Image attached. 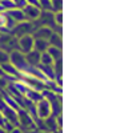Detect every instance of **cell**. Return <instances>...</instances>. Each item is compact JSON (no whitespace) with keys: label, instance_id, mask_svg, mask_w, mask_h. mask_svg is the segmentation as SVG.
Instances as JSON below:
<instances>
[{"label":"cell","instance_id":"obj_1","mask_svg":"<svg viewBox=\"0 0 128 133\" xmlns=\"http://www.w3.org/2000/svg\"><path fill=\"white\" fill-rule=\"evenodd\" d=\"M9 63L12 64L20 73H23L29 66L27 60H25L24 53H21L20 51H12L9 53Z\"/></svg>","mask_w":128,"mask_h":133},{"label":"cell","instance_id":"obj_2","mask_svg":"<svg viewBox=\"0 0 128 133\" xmlns=\"http://www.w3.org/2000/svg\"><path fill=\"white\" fill-rule=\"evenodd\" d=\"M20 125V129L24 130H32L35 129V120L32 118L27 110L24 109H19L17 110V127Z\"/></svg>","mask_w":128,"mask_h":133},{"label":"cell","instance_id":"obj_3","mask_svg":"<svg viewBox=\"0 0 128 133\" xmlns=\"http://www.w3.org/2000/svg\"><path fill=\"white\" fill-rule=\"evenodd\" d=\"M35 31V23H31V21H23V23H17L12 31H11V35H15L17 37H21L24 35H32Z\"/></svg>","mask_w":128,"mask_h":133},{"label":"cell","instance_id":"obj_4","mask_svg":"<svg viewBox=\"0 0 128 133\" xmlns=\"http://www.w3.org/2000/svg\"><path fill=\"white\" fill-rule=\"evenodd\" d=\"M34 37L32 35H24L21 37H17V49L21 53H28L34 49Z\"/></svg>","mask_w":128,"mask_h":133},{"label":"cell","instance_id":"obj_5","mask_svg":"<svg viewBox=\"0 0 128 133\" xmlns=\"http://www.w3.org/2000/svg\"><path fill=\"white\" fill-rule=\"evenodd\" d=\"M52 113L51 109V104L48 103V100L41 98L40 101L36 103V116L41 120H46L47 117H49Z\"/></svg>","mask_w":128,"mask_h":133},{"label":"cell","instance_id":"obj_6","mask_svg":"<svg viewBox=\"0 0 128 133\" xmlns=\"http://www.w3.org/2000/svg\"><path fill=\"white\" fill-rule=\"evenodd\" d=\"M21 11H23V14L25 16V20L27 21H31V23H35V21L39 19L40 14H41V9L39 7L31 5V4H27Z\"/></svg>","mask_w":128,"mask_h":133},{"label":"cell","instance_id":"obj_7","mask_svg":"<svg viewBox=\"0 0 128 133\" xmlns=\"http://www.w3.org/2000/svg\"><path fill=\"white\" fill-rule=\"evenodd\" d=\"M53 33V29L48 27H35V31L32 33L34 39H41V40H48L51 35Z\"/></svg>","mask_w":128,"mask_h":133},{"label":"cell","instance_id":"obj_8","mask_svg":"<svg viewBox=\"0 0 128 133\" xmlns=\"http://www.w3.org/2000/svg\"><path fill=\"white\" fill-rule=\"evenodd\" d=\"M5 14H7L11 19H12L16 24H17V23H23V21H27V20H25V16H24V14H23V11L19 9V8H14V9H11V11H7Z\"/></svg>","mask_w":128,"mask_h":133},{"label":"cell","instance_id":"obj_9","mask_svg":"<svg viewBox=\"0 0 128 133\" xmlns=\"http://www.w3.org/2000/svg\"><path fill=\"white\" fill-rule=\"evenodd\" d=\"M40 55H41V53H39V52H36V51H34V49H32L31 52H28V53H25L24 56H25V60H27L28 65H31V66H37V65L40 64Z\"/></svg>","mask_w":128,"mask_h":133},{"label":"cell","instance_id":"obj_10","mask_svg":"<svg viewBox=\"0 0 128 133\" xmlns=\"http://www.w3.org/2000/svg\"><path fill=\"white\" fill-rule=\"evenodd\" d=\"M0 68H2V71H3L4 75H8L11 77H20V72L11 63H5L3 65H0Z\"/></svg>","mask_w":128,"mask_h":133},{"label":"cell","instance_id":"obj_11","mask_svg":"<svg viewBox=\"0 0 128 133\" xmlns=\"http://www.w3.org/2000/svg\"><path fill=\"white\" fill-rule=\"evenodd\" d=\"M49 48V43L48 40H41V39H35L34 40V51L39 53H44Z\"/></svg>","mask_w":128,"mask_h":133},{"label":"cell","instance_id":"obj_12","mask_svg":"<svg viewBox=\"0 0 128 133\" xmlns=\"http://www.w3.org/2000/svg\"><path fill=\"white\" fill-rule=\"evenodd\" d=\"M37 68L40 69V72L43 73V76L46 77V80L47 79H49V80L56 79L55 71H53V66L52 65H37Z\"/></svg>","mask_w":128,"mask_h":133},{"label":"cell","instance_id":"obj_13","mask_svg":"<svg viewBox=\"0 0 128 133\" xmlns=\"http://www.w3.org/2000/svg\"><path fill=\"white\" fill-rule=\"evenodd\" d=\"M48 43L51 47H56V48H60L61 49V35H59V33L53 32L51 37L48 39Z\"/></svg>","mask_w":128,"mask_h":133},{"label":"cell","instance_id":"obj_14","mask_svg":"<svg viewBox=\"0 0 128 133\" xmlns=\"http://www.w3.org/2000/svg\"><path fill=\"white\" fill-rule=\"evenodd\" d=\"M47 53L52 57V60H53V61H56V60L61 59V49H60V48L51 47V45H49V48L47 49Z\"/></svg>","mask_w":128,"mask_h":133},{"label":"cell","instance_id":"obj_15","mask_svg":"<svg viewBox=\"0 0 128 133\" xmlns=\"http://www.w3.org/2000/svg\"><path fill=\"white\" fill-rule=\"evenodd\" d=\"M39 65H53V60L47 52L40 55V64Z\"/></svg>","mask_w":128,"mask_h":133},{"label":"cell","instance_id":"obj_16","mask_svg":"<svg viewBox=\"0 0 128 133\" xmlns=\"http://www.w3.org/2000/svg\"><path fill=\"white\" fill-rule=\"evenodd\" d=\"M51 11L53 14L63 11V0H51Z\"/></svg>","mask_w":128,"mask_h":133},{"label":"cell","instance_id":"obj_17","mask_svg":"<svg viewBox=\"0 0 128 133\" xmlns=\"http://www.w3.org/2000/svg\"><path fill=\"white\" fill-rule=\"evenodd\" d=\"M0 4H2V7L4 8V12L15 8V4H14L12 0H0Z\"/></svg>","mask_w":128,"mask_h":133},{"label":"cell","instance_id":"obj_18","mask_svg":"<svg viewBox=\"0 0 128 133\" xmlns=\"http://www.w3.org/2000/svg\"><path fill=\"white\" fill-rule=\"evenodd\" d=\"M39 8L41 11H51V0H39Z\"/></svg>","mask_w":128,"mask_h":133},{"label":"cell","instance_id":"obj_19","mask_svg":"<svg viewBox=\"0 0 128 133\" xmlns=\"http://www.w3.org/2000/svg\"><path fill=\"white\" fill-rule=\"evenodd\" d=\"M5 63H9V53L7 51L0 49V65H3Z\"/></svg>","mask_w":128,"mask_h":133},{"label":"cell","instance_id":"obj_20","mask_svg":"<svg viewBox=\"0 0 128 133\" xmlns=\"http://www.w3.org/2000/svg\"><path fill=\"white\" fill-rule=\"evenodd\" d=\"M53 20H55V24L57 27H61L63 25V11L53 14Z\"/></svg>","mask_w":128,"mask_h":133},{"label":"cell","instance_id":"obj_21","mask_svg":"<svg viewBox=\"0 0 128 133\" xmlns=\"http://www.w3.org/2000/svg\"><path fill=\"white\" fill-rule=\"evenodd\" d=\"M14 4H15V8H19V9H23L25 5H27V2L25 0H12Z\"/></svg>","mask_w":128,"mask_h":133},{"label":"cell","instance_id":"obj_22","mask_svg":"<svg viewBox=\"0 0 128 133\" xmlns=\"http://www.w3.org/2000/svg\"><path fill=\"white\" fill-rule=\"evenodd\" d=\"M8 81L4 79V77H0V91H3V89H7V87H8Z\"/></svg>","mask_w":128,"mask_h":133},{"label":"cell","instance_id":"obj_23","mask_svg":"<svg viewBox=\"0 0 128 133\" xmlns=\"http://www.w3.org/2000/svg\"><path fill=\"white\" fill-rule=\"evenodd\" d=\"M27 4H31V5H35V7H39V0H25Z\"/></svg>","mask_w":128,"mask_h":133},{"label":"cell","instance_id":"obj_24","mask_svg":"<svg viewBox=\"0 0 128 133\" xmlns=\"http://www.w3.org/2000/svg\"><path fill=\"white\" fill-rule=\"evenodd\" d=\"M9 133H21V129L19 127H15L12 130H9Z\"/></svg>","mask_w":128,"mask_h":133},{"label":"cell","instance_id":"obj_25","mask_svg":"<svg viewBox=\"0 0 128 133\" xmlns=\"http://www.w3.org/2000/svg\"><path fill=\"white\" fill-rule=\"evenodd\" d=\"M0 14H4V8L2 7V4H0Z\"/></svg>","mask_w":128,"mask_h":133},{"label":"cell","instance_id":"obj_26","mask_svg":"<svg viewBox=\"0 0 128 133\" xmlns=\"http://www.w3.org/2000/svg\"><path fill=\"white\" fill-rule=\"evenodd\" d=\"M0 77H4V73H3V71H2V68H0Z\"/></svg>","mask_w":128,"mask_h":133},{"label":"cell","instance_id":"obj_27","mask_svg":"<svg viewBox=\"0 0 128 133\" xmlns=\"http://www.w3.org/2000/svg\"><path fill=\"white\" fill-rule=\"evenodd\" d=\"M0 133H5V132H4V130H3L2 128H0Z\"/></svg>","mask_w":128,"mask_h":133}]
</instances>
